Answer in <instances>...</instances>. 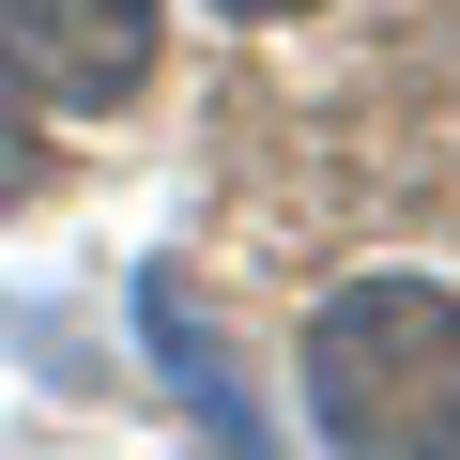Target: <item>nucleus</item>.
Here are the masks:
<instances>
[{
  "label": "nucleus",
  "mask_w": 460,
  "mask_h": 460,
  "mask_svg": "<svg viewBox=\"0 0 460 460\" xmlns=\"http://www.w3.org/2000/svg\"><path fill=\"white\" fill-rule=\"evenodd\" d=\"M307 414L338 460H460V307L429 277H353L307 323Z\"/></svg>",
  "instance_id": "f257e3e1"
},
{
  "label": "nucleus",
  "mask_w": 460,
  "mask_h": 460,
  "mask_svg": "<svg viewBox=\"0 0 460 460\" xmlns=\"http://www.w3.org/2000/svg\"><path fill=\"white\" fill-rule=\"evenodd\" d=\"M169 0H0V62H16L47 108H123L154 77Z\"/></svg>",
  "instance_id": "f03ea898"
},
{
  "label": "nucleus",
  "mask_w": 460,
  "mask_h": 460,
  "mask_svg": "<svg viewBox=\"0 0 460 460\" xmlns=\"http://www.w3.org/2000/svg\"><path fill=\"white\" fill-rule=\"evenodd\" d=\"M215 16H307V0H215Z\"/></svg>",
  "instance_id": "20e7f679"
},
{
  "label": "nucleus",
  "mask_w": 460,
  "mask_h": 460,
  "mask_svg": "<svg viewBox=\"0 0 460 460\" xmlns=\"http://www.w3.org/2000/svg\"><path fill=\"white\" fill-rule=\"evenodd\" d=\"M31 184H47V93L0 62V199H31Z\"/></svg>",
  "instance_id": "7ed1b4c3"
}]
</instances>
